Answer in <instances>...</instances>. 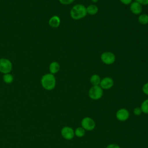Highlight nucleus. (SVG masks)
<instances>
[{"mask_svg": "<svg viewBox=\"0 0 148 148\" xmlns=\"http://www.w3.org/2000/svg\"><path fill=\"white\" fill-rule=\"evenodd\" d=\"M101 79L97 74H93L90 78V82L92 86H99Z\"/></svg>", "mask_w": 148, "mask_h": 148, "instance_id": "nucleus-14", "label": "nucleus"}, {"mask_svg": "<svg viewBox=\"0 0 148 148\" xmlns=\"http://www.w3.org/2000/svg\"><path fill=\"white\" fill-rule=\"evenodd\" d=\"M86 10L87 14L90 15H95L98 12V8L95 4H91L86 7Z\"/></svg>", "mask_w": 148, "mask_h": 148, "instance_id": "nucleus-13", "label": "nucleus"}, {"mask_svg": "<svg viewBox=\"0 0 148 148\" xmlns=\"http://www.w3.org/2000/svg\"><path fill=\"white\" fill-rule=\"evenodd\" d=\"M3 81L6 83V84H10L13 82V80H14V77L10 73H6V74H3V77H2Z\"/></svg>", "mask_w": 148, "mask_h": 148, "instance_id": "nucleus-17", "label": "nucleus"}, {"mask_svg": "<svg viewBox=\"0 0 148 148\" xmlns=\"http://www.w3.org/2000/svg\"><path fill=\"white\" fill-rule=\"evenodd\" d=\"M140 108L142 113L145 114H148V99L144 100L142 102Z\"/></svg>", "mask_w": 148, "mask_h": 148, "instance_id": "nucleus-18", "label": "nucleus"}, {"mask_svg": "<svg viewBox=\"0 0 148 148\" xmlns=\"http://www.w3.org/2000/svg\"><path fill=\"white\" fill-rule=\"evenodd\" d=\"M105 148H121L119 145L116 143H110Z\"/></svg>", "mask_w": 148, "mask_h": 148, "instance_id": "nucleus-22", "label": "nucleus"}, {"mask_svg": "<svg viewBox=\"0 0 148 148\" xmlns=\"http://www.w3.org/2000/svg\"><path fill=\"white\" fill-rule=\"evenodd\" d=\"M142 91L143 92L148 95V82L145 83L143 86H142Z\"/></svg>", "mask_w": 148, "mask_h": 148, "instance_id": "nucleus-21", "label": "nucleus"}, {"mask_svg": "<svg viewBox=\"0 0 148 148\" xmlns=\"http://www.w3.org/2000/svg\"><path fill=\"white\" fill-rule=\"evenodd\" d=\"M103 94V90L99 86H92L88 90V95L90 99L92 100H98L101 99Z\"/></svg>", "mask_w": 148, "mask_h": 148, "instance_id": "nucleus-3", "label": "nucleus"}, {"mask_svg": "<svg viewBox=\"0 0 148 148\" xmlns=\"http://www.w3.org/2000/svg\"><path fill=\"white\" fill-rule=\"evenodd\" d=\"M75 0H59V2L64 5H68L72 3Z\"/></svg>", "mask_w": 148, "mask_h": 148, "instance_id": "nucleus-20", "label": "nucleus"}, {"mask_svg": "<svg viewBox=\"0 0 148 148\" xmlns=\"http://www.w3.org/2000/svg\"><path fill=\"white\" fill-rule=\"evenodd\" d=\"M61 135L65 140H72L75 136L74 130L69 126H65L61 130Z\"/></svg>", "mask_w": 148, "mask_h": 148, "instance_id": "nucleus-7", "label": "nucleus"}, {"mask_svg": "<svg viewBox=\"0 0 148 148\" xmlns=\"http://www.w3.org/2000/svg\"><path fill=\"white\" fill-rule=\"evenodd\" d=\"M95 120L90 117H85L81 121V127L86 131H92L95 128Z\"/></svg>", "mask_w": 148, "mask_h": 148, "instance_id": "nucleus-5", "label": "nucleus"}, {"mask_svg": "<svg viewBox=\"0 0 148 148\" xmlns=\"http://www.w3.org/2000/svg\"><path fill=\"white\" fill-rule=\"evenodd\" d=\"M60 69V65L57 61L51 62L49 66V70L50 73L54 75L59 72Z\"/></svg>", "mask_w": 148, "mask_h": 148, "instance_id": "nucleus-12", "label": "nucleus"}, {"mask_svg": "<svg viewBox=\"0 0 148 148\" xmlns=\"http://www.w3.org/2000/svg\"><path fill=\"white\" fill-rule=\"evenodd\" d=\"M13 69L12 62L8 58H0V72L3 74L10 73Z\"/></svg>", "mask_w": 148, "mask_h": 148, "instance_id": "nucleus-4", "label": "nucleus"}, {"mask_svg": "<svg viewBox=\"0 0 148 148\" xmlns=\"http://www.w3.org/2000/svg\"><path fill=\"white\" fill-rule=\"evenodd\" d=\"M133 113L135 116H139L142 114V112L140 107H135L133 110Z\"/></svg>", "mask_w": 148, "mask_h": 148, "instance_id": "nucleus-19", "label": "nucleus"}, {"mask_svg": "<svg viewBox=\"0 0 148 148\" xmlns=\"http://www.w3.org/2000/svg\"><path fill=\"white\" fill-rule=\"evenodd\" d=\"M120 2L125 5H130L132 3V0H120Z\"/></svg>", "mask_w": 148, "mask_h": 148, "instance_id": "nucleus-24", "label": "nucleus"}, {"mask_svg": "<svg viewBox=\"0 0 148 148\" xmlns=\"http://www.w3.org/2000/svg\"><path fill=\"white\" fill-rule=\"evenodd\" d=\"M75 136L78 138H82L86 134V130L82 127H78L74 130Z\"/></svg>", "mask_w": 148, "mask_h": 148, "instance_id": "nucleus-16", "label": "nucleus"}, {"mask_svg": "<svg viewBox=\"0 0 148 148\" xmlns=\"http://www.w3.org/2000/svg\"><path fill=\"white\" fill-rule=\"evenodd\" d=\"M40 83L45 90L51 91L56 87V79L54 75L50 73H46L42 77Z\"/></svg>", "mask_w": 148, "mask_h": 148, "instance_id": "nucleus-2", "label": "nucleus"}, {"mask_svg": "<svg viewBox=\"0 0 148 148\" xmlns=\"http://www.w3.org/2000/svg\"><path fill=\"white\" fill-rule=\"evenodd\" d=\"M138 21L142 25L148 24V14L145 13L139 14L138 18Z\"/></svg>", "mask_w": 148, "mask_h": 148, "instance_id": "nucleus-15", "label": "nucleus"}, {"mask_svg": "<svg viewBox=\"0 0 148 148\" xmlns=\"http://www.w3.org/2000/svg\"><path fill=\"white\" fill-rule=\"evenodd\" d=\"M87 14L86 7L82 4H76L74 5L70 11L71 17L75 20H78L84 18Z\"/></svg>", "mask_w": 148, "mask_h": 148, "instance_id": "nucleus-1", "label": "nucleus"}, {"mask_svg": "<svg viewBox=\"0 0 148 148\" xmlns=\"http://www.w3.org/2000/svg\"><path fill=\"white\" fill-rule=\"evenodd\" d=\"M61 23V19L59 16L57 15L53 16L49 20V25L52 28H57L60 26Z\"/></svg>", "mask_w": 148, "mask_h": 148, "instance_id": "nucleus-11", "label": "nucleus"}, {"mask_svg": "<svg viewBox=\"0 0 148 148\" xmlns=\"http://www.w3.org/2000/svg\"><path fill=\"white\" fill-rule=\"evenodd\" d=\"M130 112L125 108L119 109L116 113V117L120 121H125L130 117Z\"/></svg>", "mask_w": 148, "mask_h": 148, "instance_id": "nucleus-8", "label": "nucleus"}, {"mask_svg": "<svg viewBox=\"0 0 148 148\" xmlns=\"http://www.w3.org/2000/svg\"><path fill=\"white\" fill-rule=\"evenodd\" d=\"M114 85L113 79L110 77H105L101 79L99 86L103 90H109L113 87Z\"/></svg>", "mask_w": 148, "mask_h": 148, "instance_id": "nucleus-9", "label": "nucleus"}, {"mask_svg": "<svg viewBox=\"0 0 148 148\" xmlns=\"http://www.w3.org/2000/svg\"><path fill=\"white\" fill-rule=\"evenodd\" d=\"M91 2H92V3H97L99 0H91Z\"/></svg>", "mask_w": 148, "mask_h": 148, "instance_id": "nucleus-25", "label": "nucleus"}, {"mask_svg": "<svg viewBox=\"0 0 148 148\" xmlns=\"http://www.w3.org/2000/svg\"><path fill=\"white\" fill-rule=\"evenodd\" d=\"M130 9L131 13H133L134 14L139 15L141 14L143 8H142V5H140V3H139L136 1H134V2H132V3L130 4Z\"/></svg>", "mask_w": 148, "mask_h": 148, "instance_id": "nucleus-10", "label": "nucleus"}, {"mask_svg": "<svg viewBox=\"0 0 148 148\" xmlns=\"http://www.w3.org/2000/svg\"><path fill=\"white\" fill-rule=\"evenodd\" d=\"M101 60L106 65H112L116 60L115 55L110 51H105L101 54Z\"/></svg>", "mask_w": 148, "mask_h": 148, "instance_id": "nucleus-6", "label": "nucleus"}, {"mask_svg": "<svg viewBox=\"0 0 148 148\" xmlns=\"http://www.w3.org/2000/svg\"><path fill=\"white\" fill-rule=\"evenodd\" d=\"M135 1L142 5H148V0H135Z\"/></svg>", "mask_w": 148, "mask_h": 148, "instance_id": "nucleus-23", "label": "nucleus"}]
</instances>
